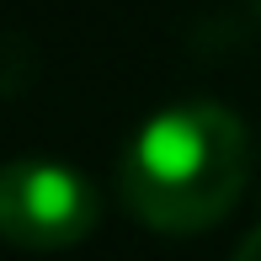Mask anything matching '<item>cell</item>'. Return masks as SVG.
<instances>
[{
    "label": "cell",
    "instance_id": "7a4b0ae2",
    "mask_svg": "<svg viewBox=\"0 0 261 261\" xmlns=\"http://www.w3.org/2000/svg\"><path fill=\"white\" fill-rule=\"evenodd\" d=\"M101 219V197L64 160H6L0 165V240L16 251H69Z\"/></svg>",
    "mask_w": 261,
    "mask_h": 261
},
{
    "label": "cell",
    "instance_id": "277c9868",
    "mask_svg": "<svg viewBox=\"0 0 261 261\" xmlns=\"http://www.w3.org/2000/svg\"><path fill=\"white\" fill-rule=\"evenodd\" d=\"M256 11H261V0H256Z\"/></svg>",
    "mask_w": 261,
    "mask_h": 261
},
{
    "label": "cell",
    "instance_id": "6da1fadb",
    "mask_svg": "<svg viewBox=\"0 0 261 261\" xmlns=\"http://www.w3.org/2000/svg\"><path fill=\"white\" fill-rule=\"evenodd\" d=\"M245 176L251 139L240 117L219 101H176L128 139L117 192L144 229L203 234L240 203Z\"/></svg>",
    "mask_w": 261,
    "mask_h": 261
},
{
    "label": "cell",
    "instance_id": "3957f363",
    "mask_svg": "<svg viewBox=\"0 0 261 261\" xmlns=\"http://www.w3.org/2000/svg\"><path fill=\"white\" fill-rule=\"evenodd\" d=\"M234 261H261V224H256V229H251V234L240 240V251H234Z\"/></svg>",
    "mask_w": 261,
    "mask_h": 261
}]
</instances>
